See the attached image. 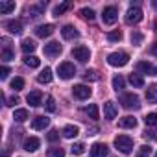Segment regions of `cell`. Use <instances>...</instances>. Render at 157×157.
I'll use <instances>...</instances> for the list:
<instances>
[{
	"label": "cell",
	"mask_w": 157,
	"mask_h": 157,
	"mask_svg": "<svg viewBox=\"0 0 157 157\" xmlns=\"http://www.w3.org/2000/svg\"><path fill=\"white\" fill-rule=\"evenodd\" d=\"M107 153H109V148L104 142H94L91 146V157H107Z\"/></svg>",
	"instance_id": "cell-9"
},
{
	"label": "cell",
	"mask_w": 157,
	"mask_h": 157,
	"mask_svg": "<svg viewBox=\"0 0 157 157\" xmlns=\"http://www.w3.org/2000/svg\"><path fill=\"white\" fill-rule=\"evenodd\" d=\"M57 74H59L61 80H70V78L76 74V67H74L72 63L65 61V63H61V65L57 67Z\"/></svg>",
	"instance_id": "cell-4"
},
{
	"label": "cell",
	"mask_w": 157,
	"mask_h": 157,
	"mask_svg": "<svg viewBox=\"0 0 157 157\" xmlns=\"http://www.w3.org/2000/svg\"><path fill=\"white\" fill-rule=\"evenodd\" d=\"M151 54H155V56H157V44H153V46H151Z\"/></svg>",
	"instance_id": "cell-48"
},
{
	"label": "cell",
	"mask_w": 157,
	"mask_h": 157,
	"mask_svg": "<svg viewBox=\"0 0 157 157\" xmlns=\"http://www.w3.org/2000/svg\"><path fill=\"white\" fill-rule=\"evenodd\" d=\"M131 43H133L135 46H139V44L142 43V33H139V32H133V33H131Z\"/></svg>",
	"instance_id": "cell-41"
},
{
	"label": "cell",
	"mask_w": 157,
	"mask_h": 157,
	"mask_svg": "<svg viewBox=\"0 0 157 157\" xmlns=\"http://www.w3.org/2000/svg\"><path fill=\"white\" fill-rule=\"evenodd\" d=\"M48 124H50V118H46V117H35V118H33V122H32V128L39 131V129L48 128Z\"/></svg>",
	"instance_id": "cell-19"
},
{
	"label": "cell",
	"mask_w": 157,
	"mask_h": 157,
	"mask_svg": "<svg viewBox=\"0 0 157 157\" xmlns=\"http://www.w3.org/2000/svg\"><path fill=\"white\" fill-rule=\"evenodd\" d=\"M0 57H2L4 61H11V59H13L15 56H13V52H11V50H10L8 46H6V48L2 50V56H0Z\"/></svg>",
	"instance_id": "cell-40"
},
{
	"label": "cell",
	"mask_w": 157,
	"mask_h": 157,
	"mask_svg": "<svg viewBox=\"0 0 157 157\" xmlns=\"http://www.w3.org/2000/svg\"><path fill=\"white\" fill-rule=\"evenodd\" d=\"M151 4H153V8L157 10V0H153V2H151Z\"/></svg>",
	"instance_id": "cell-49"
},
{
	"label": "cell",
	"mask_w": 157,
	"mask_h": 157,
	"mask_svg": "<svg viewBox=\"0 0 157 157\" xmlns=\"http://www.w3.org/2000/svg\"><path fill=\"white\" fill-rule=\"evenodd\" d=\"M70 151H72L74 155H82V153H85V144H83V142H76V144L70 148Z\"/></svg>",
	"instance_id": "cell-33"
},
{
	"label": "cell",
	"mask_w": 157,
	"mask_h": 157,
	"mask_svg": "<svg viewBox=\"0 0 157 157\" xmlns=\"http://www.w3.org/2000/svg\"><path fill=\"white\" fill-rule=\"evenodd\" d=\"M72 94H74L78 100H87V98L91 96V89H89L87 85L80 83V85H74V87H72Z\"/></svg>",
	"instance_id": "cell-8"
},
{
	"label": "cell",
	"mask_w": 157,
	"mask_h": 157,
	"mask_svg": "<svg viewBox=\"0 0 157 157\" xmlns=\"http://www.w3.org/2000/svg\"><path fill=\"white\" fill-rule=\"evenodd\" d=\"M117 19H118V10H117L115 6L104 8V11H102V21H104V24H115Z\"/></svg>",
	"instance_id": "cell-5"
},
{
	"label": "cell",
	"mask_w": 157,
	"mask_h": 157,
	"mask_svg": "<svg viewBox=\"0 0 157 157\" xmlns=\"http://www.w3.org/2000/svg\"><path fill=\"white\" fill-rule=\"evenodd\" d=\"M120 39H122V32L120 30H115V32L107 33V41H111V43H118Z\"/></svg>",
	"instance_id": "cell-34"
},
{
	"label": "cell",
	"mask_w": 157,
	"mask_h": 157,
	"mask_svg": "<svg viewBox=\"0 0 157 157\" xmlns=\"http://www.w3.org/2000/svg\"><path fill=\"white\" fill-rule=\"evenodd\" d=\"M2 157H10V153H8V151H4V153H2Z\"/></svg>",
	"instance_id": "cell-50"
},
{
	"label": "cell",
	"mask_w": 157,
	"mask_h": 157,
	"mask_svg": "<svg viewBox=\"0 0 157 157\" xmlns=\"http://www.w3.org/2000/svg\"><path fill=\"white\" fill-rule=\"evenodd\" d=\"M72 57L74 59H78L80 63H87L89 59H91V52H89V48L87 46H76V48H72Z\"/></svg>",
	"instance_id": "cell-6"
},
{
	"label": "cell",
	"mask_w": 157,
	"mask_h": 157,
	"mask_svg": "<svg viewBox=\"0 0 157 157\" xmlns=\"http://www.w3.org/2000/svg\"><path fill=\"white\" fill-rule=\"evenodd\" d=\"M24 65L30 67V68H37V67L41 65V59L35 57V56H26V57H24Z\"/></svg>",
	"instance_id": "cell-29"
},
{
	"label": "cell",
	"mask_w": 157,
	"mask_h": 157,
	"mask_svg": "<svg viewBox=\"0 0 157 157\" xmlns=\"http://www.w3.org/2000/svg\"><path fill=\"white\" fill-rule=\"evenodd\" d=\"M87 133H89V135H96V133H98V128H91Z\"/></svg>",
	"instance_id": "cell-47"
},
{
	"label": "cell",
	"mask_w": 157,
	"mask_h": 157,
	"mask_svg": "<svg viewBox=\"0 0 157 157\" xmlns=\"http://www.w3.org/2000/svg\"><path fill=\"white\" fill-rule=\"evenodd\" d=\"M48 157H65V150H63V148L54 146V148H50V150H48Z\"/></svg>",
	"instance_id": "cell-36"
},
{
	"label": "cell",
	"mask_w": 157,
	"mask_h": 157,
	"mask_svg": "<svg viewBox=\"0 0 157 157\" xmlns=\"http://www.w3.org/2000/svg\"><path fill=\"white\" fill-rule=\"evenodd\" d=\"M57 139H59V131H56V129H52V131L48 133V140H50V142H56Z\"/></svg>",
	"instance_id": "cell-43"
},
{
	"label": "cell",
	"mask_w": 157,
	"mask_h": 157,
	"mask_svg": "<svg viewBox=\"0 0 157 157\" xmlns=\"http://www.w3.org/2000/svg\"><path fill=\"white\" fill-rule=\"evenodd\" d=\"M120 104H122L126 109H139V107H140V100H139V96L133 94V93L122 94V96H120Z\"/></svg>",
	"instance_id": "cell-3"
},
{
	"label": "cell",
	"mask_w": 157,
	"mask_h": 157,
	"mask_svg": "<svg viewBox=\"0 0 157 157\" xmlns=\"http://www.w3.org/2000/svg\"><path fill=\"white\" fill-rule=\"evenodd\" d=\"M115 148L122 153H131L133 150V139L128 137V135H118L115 137Z\"/></svg>",
	"instance_id": "cell-1"
},
{
	"label": "cell",
	"mask_w": 157,
	"mask_h": 157,
	"mask_svg": "<svg viewBox=\"0 0 157 157\" xmlns=\"http://www.w3.org/2000/svg\"><path fill=\"white\" fill-rule=\"evenodd\" d=\"M11 11H15V2L2 0V2H0V13H2V15H8V13H11Z\"/></svg>",
	"instance_id": "cell-26"
},
{
	"label": "cell",
	"mask_w": 157,
	"mask_h": 157,
	"mask_svg": "<svg viewBox=\"0 0 157 157\" xmlns=\"http://www.w3.org/2000/svg\"><path fill=\"white\" fill-rule=\"evenodd\" d=\"M137 157H151V148H150L148 144L140 146V148H139V151H137Z\"/></svg>",
	"instance_id": "cell-35"
},
{
	"label": "cell",
	"mask_w": 157,
	"mask_h": 157,
	"mask_svg": "<svg viewBox=\"0 0 157 157\" xmlns=\"http://www.w3.org/2000/svg\"><path fill=\"white\" fill-rule=\"evenodd\" d=\"M128 61H129V56L126 52H113L107 56V63L111 67H124L128 65Z\"/></svg>",
	"instance_id": "cell-2"
},
{
	"label": "cell",
	"mask_w": 157,
	"mask_h": 157,
	"mask_svg": "<svg viewBox=\"0 0 157 157\" xmlns=\"http://www.w3.org/2000/svg\"><path fill=\"white\" fill-rule=\"evenodd\" d=\"M26 102H28L32 107L41 105V102H43V93H41V91H32V93L26 96Z\"/></svg>",
	"instance_id": "cell-15"
},
{
	"label": "cell",
	"mask_w": 157,
	"mask_h": 157,
	"mask_svg": "<svg viewBox=\"0 0 157 157\" xmlns=\"http://www.w3.org/2000/svg\"><path fill=\"white\" fill-rule=\"evenodd\" d=\"M6 28H8L10 33H15V35L22 33V22L21 21H8L6 22Z\"/></svg>",
	"instance_id": "cell-17"
},
{
	"label": "cell",
	"mask_w": 157,
	"mask_h": 157,
	"mask_svg": "<svg viewBox=\"0 0 157 157\" xmlns=\"http://www.w3.org/2000/svg\"><path fill=\"white\" fill-rule=\"evenodd\" d=\"M15 104H19V96H11V98L8 100V104H6V105H10V107H13Z\"/></svg>",
	"instance_id": "cell-45"
},
{
	"label": "cell",
	"mask_w": 157,
	"mask_h": 157,
	"mask_svg": "<svg viewBox=\"0 0 157 157\" xmlns=\"http://www.w3.org/2000/svg\"><path fill=\"white\" fill-rule=\"evenodd\" d=\"M11 89L13 91H22L24 89V80L22 78H15V80L11 82Z\"/></svg>",
	"instance_id": "cell-39"
},
{
	"label": "cell",
	"mask_w": 157,
	"mask_h": 157,
	"mask_svg": "<svg viewBox=\"0 0 157 157\" xmlns=\"http://www.w3.org/2000/svg\"><path fill=\"white\" fill-rule=\"evenodd\" d=\"M140 21H142V10L139 6H131L126 13V22L128 24H137Z\"/></svg>",
	"instance_id": "cell-7"
},
{
	"label": "cell",
	"mask_w": 157,
	"mask_h": 157,
	"mask_svg": "<svg viewBox=\"0 0 157 157\" xmlns=\"http://www.w3.org/2000/svg\"><path fill=\"white\" fill-rule=\"evenodd\" d=\"M35 48H37V44H35L32 39H24V41H22V44H21V50H22L26 56H28V54H32Z\"/></svg>",
	"instance_id": "cell-24"
},
{
	"label": "cell",
	"mask_w": 157,
	"mask_h": 157,
	"mask_svg": "<svg viewBox=\"0 0 157 157\" xmlns=\"http://www.w3.org/2000/svg\"><path fill=\"white\" fill-rule=\"evenodd\" d=\"M72 8V2H63V4H59L56 10H54V17H59V15H63L67 10H70Z\"/></svg>",
	"instance_id": "cell-31"
},
{
	"label": "cell",
	"mask_w": 157,
	"mask_h": 157,
	"mask_svg": "<svg viewBox=\"0 0 157 157\" xmlns=\"http://www.w3.org/2000/svg\"><path fill=\"white\" fill-rule=\"evenodd\" d=\"M44 8H46L44 2H41V4H37V6H30V8H28V17H32V19L39 17V15L44 11Z\"/></svg>",
	"instance_id": "cell-20"
},
{
	"label": "cell",
	"mask_w": 157,
	"mask_h": 157,
	"mask_svg": "<svg viewBox=\"0 0 157 157\" xmlns=\"http://www.w3.org/2000/svg\"><path fill=\"white\" fill-rule=\"evenodd\" d=\"M83 111H85V113H87V115H89L93 120H98V117H100V111H98V105H96V104H91V105H87Z\"/></svg>",
	"instance_id": "cell-27"
},
{
	"label": "cell",
	"mask_w": 157,
	"mask_h": 157,
	"mask_svg": "<svg viewBox=\"0 0 157 157\" xmlns=\"http://www.w3.org/2000/svg\"><path fill=\"white\" fill-rule=\"evenodd\" d=\"M144 135H146V137H150V139H153V140H157V131H146Z\"/></svg>",
	"instance_id": "cell-46"
},
{
	"label": "cell",
	"mask_w": 157,
	"mask_h": 157,
	"mask_svg": "<svg viewBox=\"0 0 157 157\" xmlns=\"http://www.w3.org/2000/svg\"><path fill=\"white\" fill-rule=\"evenodd\" d=\"M46 109H48L50 113L56 111V100H54V96H46Z\"/></svg>",
	"instance_id": "cell-42"
},
{
	"label": "cell",
	"mask_w": 157,
	"mask_h": 157,
	"mask_svg": "<svg viewBox=\"0 0 157 157\" xmlns=\"http://www.w3.org/2000/svg\"><path fill=\"white\" fill-rule=\"evenodd\" d=\"M146 100L151 102V104H157V83L150 85L148 91H146Z\"/></svg>",
	"instance_id": "cell-25"
},
{
	"label": "cell",
	"mask_w": 157,
	"mask_h": 157,
	"mask_svg": "<svg viewBox=\"0 0 157 157\" xmlns=\"http://www.w3.org/2000/svg\"><path fill=\"white\" fill-rule=\"evenodd\" d=\"M37 82H39V83H50V82H52V68L46 67V68L37 76Z\"/></svg>",
	"instance_id": "cell-21"
},
{
	"label": "cell",
	"mask_w": 157,
	"mask_h": 157,
	"mask_svg": "<svg viewBox=\"0 0 157 157\" xmlns=\"http://www.w3.org/2000/svg\"><path fill=\"white\" fill-rule=\"evenodd\" d=\"M54 30H56L54 24H41V26L35 28V35L41 37V39H44V37H50L54 33Z\"/></svg>",
	"instance_id": "cell-13"
},
{
	"label": "cell",
	"mask_w": 157,
	"mask_h": 157,
	"mask_svg": "<svg viewBox=\"0 0 157 157\" xmlns=\"http://www.w3.org/2000/svg\"><path fill=\"white\" fill-rule=\"evenodd\" d=\"M117 115H118V107H117V104L115 102H105L104 104V117L107 118V120H113V118H117Z\"/></svg>",
	"instance_id": "cell-10"
},
{
	"label": "cell",
	"mask_w": 157,
	"mask_h": 157,
	"mask_svg": "<svg viewBox=\"0 0 157 157\" xmlns=\"http://www.w3.org/2000/svg\"><path fill=\"white\" fill-rule=\"evenodd\" d=\"M39 146H41V140H39L37 137H28V139L24 140V144H22V148H24L26 151H35Z\"/></svg>",
	"instance_id": "cell-16"
},
{
	"label": "cell",
	"mask_w": 157,
	"mask_h": 157,
	"mask_svg": "<svg viewBox=\"0 0 157 157\" xmlns=\"http://www.w3.org/2000/svg\"><path fill=\"white\" fill-rule=\"evenodd\" d=\"M8 74H10V68H8V67H2V68H0V78H2V80H6Z\"/></svg>",
	"instance_id": "cell-44"
},
{
	"label": "cell",
	"mask_w": 157,
	"mask_h": 157,
	"mask_svg": "<svg viewBox=\"0 0 157 157\" xmlns=\"http://www.w3.org/2000/svg\"><path fill=\"white\" fill-rule=\"evenodd\" d=\"M83 80H85V82H98V80H100V74H98L96 70H85Z\"/></svg>",
	"instance_id": "cell-32"
},
{
	"label": "cell",
	"mask_w": 157,
	"mask_h": 157,
	"mask_svg": "<svg viewBox=\"0 0 157 157\" xmlns=\"http://www.w3.org/2000/svg\"><path fill=\"white\" fill-rule=\"evenodd\" d=\"M61 35H63V39L72 41V39H78V37H80V32H78L72 24H65V26L61 28Z\"/></svg>",
	"instance_id": "cell-11"
},
{
	"label": "cell",
	"mask_w": 157,
	"mask_h": 157,
	"mask_svg": "<svg viewBox=\"0 0 157 157\" xmlns=\"http://www.w3.org/2000/svg\"><path fill=\"white\" fill-rule=\"evenodd\" d=\"M78 133H80L78 126H70V124H68V126L63 128V137H65V139H74Z\"/></svg>",
	"instance_id": "cell-23"
},
{
	"label": "cell",
	"mask_w": 157,
	"mask_h": 157,
	"mask_svg": "<svg viewBox=\"0 0 157 157\" xmlns=\"http://www.w3.org/2000/svg\"><path fill=\"white\" fill-rule=\"evenodd\" d=\"M124 87H126V80H124L122 76H115V78H113V89L118 93V91H122Z\"/></svg>",
	"instance_id": "cell-30"
},
{
	"label": "cell",
	"mask_w": 157,
	"mask_h": 157,
	"mask_svg": "<svg viewBox=\"0 0 157 157\" xmlns=\"http://www.w3.org/2000/svg\"><path fill=\"white\" fill-rule=\"evenodd\" d=\"M137 70H140V72H144V74H148V76H157L155 67H153L151 63H148V61H139V63H137Z\"/></svg>",
	"instance_id": "cell-14"
},
{
	"label": "cell",
	"mask_w": 157,
	"mask_h": 157,
	"mask_svg": "<svg viewBox=\"0 0 157 157\" xmlns=\"http://www.w3.org/2000/svg\"><path fill=\"white\" fill-rule=\"evenodd\" d=\"M80 15H82L83 19H87V21H93V19H94V11H93L91 8H82V10H80Z\"/></svg>",
	"instance_id": "cell-37"
},
{
	"label": "cell",
	"mask_w": 157,
	"mask_h": 157,
	"mask_svg": "<svg viewBox=\"0 0 157 157\" xmlns=\"http://www.w3.org/2000/svg\"><path fill=\"white\" fill-rule=\"evenodd\" d=\"M13 118H15L17 122H24V120L30 118V113H28V109H15Z\"/></svg>",
	"instance_id": "cell-28"
},
{
	"label": "cell",
	"mask_w": 157,
	"mask_h": 157,
	"mask_svg": "<svg viewBox=\"0 0 157 157\" xmlns=\"http://www.w3.org/2000/svg\"><path fill=\"white\" fill-rule=\"evenodd\" d=\"M61 44L57 43V41H52V43H48V44H44V54L48 56V57H57L59 54H61Z\"/></svg>",
	"instance_id": "cell-12"
},
{
	"label": "cell",
	"mask_w": 157,
	"mask_h": 157,
	"mask_svg": "<svg viewBox=\"0 0 157 157\" xmlns=\"http://www.w3.org/2000/svg\"><path fill=\"white\" fill-rule=\"evenodd\" d=\"M144 122L146 126H157V113H148L144 117Z\"/></svg>",
	"instance_id": "cell-38"
},
{
	"label": "cell",
	"mask_w": 157,
	"mask_h": 157,
	"mask_svg": "<svg viewBox=\"0 0 157 157\" xmlns=\"http://www.w3.org/2000/svg\"><path fill=\"white\" fill-rule=\"evenodd\" d=\"M153 28H155V32H157V19H155V22H153Z\"/></svg>",
	"instance_id": "cell-51"
},
{
	"label": "cell",
	"mask_w": 157,
	"mask_h": 157,
	"mask_svg": "<svg viewBox=\"0 0 157 157\" xmlns=\"http://www.w3.org/2000/svg\"><path fill=\"white\" fill-rule=\"evenodd\" d=\"M118 126H120V128H124V129H133V128L137 126V118L128 115V117H124V118H120V120H118Z\"/></svg>",
	"instance_id": "cell-18"
},
{
	"label": "cell",
	"mask_w": 157,
	"mask_h": 157,
	"mask_svg": "<svg viewBox=\"0 0 157 157\" xmlns=\"http://www.w3.org/2000/svg\"><path fill=\"white\" fill-rule=\"evenodd\" d=\"M155 157H157V153H155Z\"/></svg>",
	"instance_id": "cell-52"
},
{
	"label": "cell",
	"mask_w": 157,
	"mask_h": 157,
	"mask_svg": "<svg viewBox=\"0 0 157 157\" xmlns=\"http://www.w3.org/2000/svg\"><path fill=\"white\" fill-rule=\"evenodd\" d=\"M129 83L133 85V87H137V89H140V87H144V78L140 76V74H129Z\"/></svg>",
	"instance_id": "cell-22"
}]
</instances>
